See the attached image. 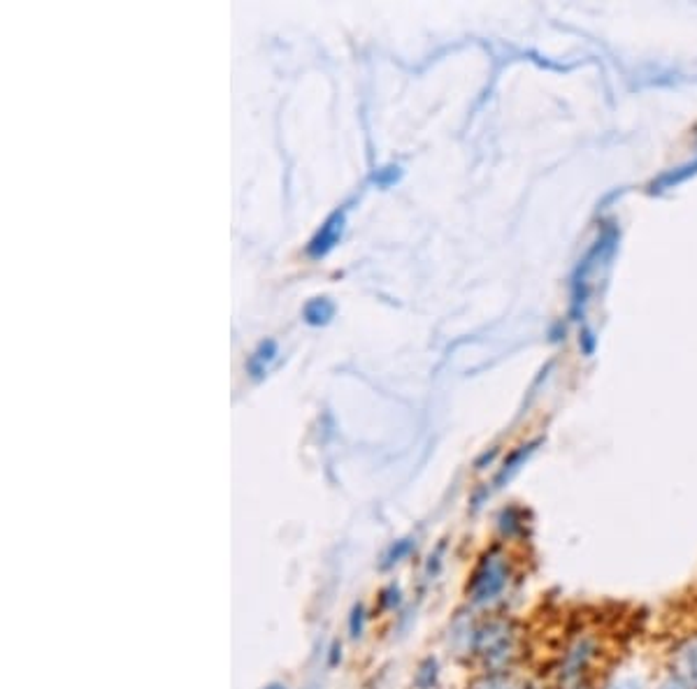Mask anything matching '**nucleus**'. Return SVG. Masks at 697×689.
<instances>
[{"mask_svg":"<svg viewBox=\"0 0 697 689\" xmlns=\"http://www.w3.org/2000/svg\"><path fill=\"white\" fill-rule=\"evenodd\" d=\"M523 650V631L510 618H488L469 631V653L484 672H514Z\"/></svg>","mask_w":697,"mask_h":689,"instance_id":"1","label":"nucleus"},{"mask_svg":"<svg viewBox=\"0 0 697 689\" xmlns=\"http://www.w3.org/2000/svg\"><path fill=\"white\" fill-rule=\"evenodd\" d=\"M605 639L593 627L572 629L562 639L554 662V680H595L605 662Z\"/></svg>","mask_w":697,"mask_h":689,"instance_id":"2","label":"nucleus"},{"mask_svg":"<svg viewBox=\"0 0 697 689\" xmlns=\"http://www.w3.org/2000/svg\"><path fill=\"white\" fill-rule=\"evenodd\" d=\"M514 579H516V569H514L512 554L502 546H493L481 554L477 567L473 569V573H469L465 597L469 606L488 608L498 604L507 592H510Z\"/></svg>","mask_w":697,"mask_h":689,"instance_id":"3","label":"nucleus"},{"mask_svg":"<svg viewBox=\"0 0 697 689\" xmlns=\"http://www.w3.org/2000/svg\"><path fill=\"white\" fill-rule=\"evenodd\" d=\"M670 672L697 689V631L674 643L670 653Z\"/></svg>","mask_w":697,"mask_h":689,"instance_id":"4","label":"nucleus"},{"mask_svg":"<svg viewBox=\"0 0 697 689\" xmlns=\"http://www.w3.org/2000/svg\"><path fill=\"white\" fill-rule=\"evenodd\" d=\"M345 221H347L345 212H335V214L322 225V230H318V233L314 235V240L310 242L307 256L322 258V256H326L328 252H333L335 244H340V240H342Z\"/></svg>","mask_w":697,"mask_h":689,"instance_id":"5","label":"nucleus"},{"mask_svg":"<svg viewBox=\"0 0 697 689\" xmlns=\"http://www.w3.org/2000/svg\"><path fill=\"white\" fill-rule=\"evenodd\" d=\"M533 685L514 672H484L469 682L467 689H531Z\"/></svg>","mask_w":697,"mask_h":689,"instance_id":"6","label":"nucleus"},{"mask_svg":"<svg viewBox=\"0 0 697 689\" xmlns=\"http://www.w3.org/2000/svg\"><path fill=\"white\" fill-rule=\"evenodd\" d=\"M597 689H653L647 678L632 672H616L597 685Z\"/></svg>","mask_w":697,"mask_h":689,"instance_id":"7","label":"nucleus"},{"mask_svg":"<svg viewBox=\"0 0 697 689\" xmlns=\"http://www.w3.org/2000/svg\"><path fill=\"white\" fill-rule=\"evenodd\" d=\"M275 355H277V343H275L272 339L263 341L260 347H258V351H256V353L249 358V362H247L249 374H252L254 378H260L263 374H266V365H268V362H270Z\"/></svg>","mask_w":697,"mask_h":689,"instance_id":"8","label":"nucleus"},{"mask_svg":"<svg viewBox=\"0 0 697 689\" xmlns=\"http://www.w3.org/2000/svg\"><path fill=\"white\" fill-rule=\"evenodd\" d=\"M335 314V306L328 297H316L305 306V320L310 325H326Z\"/></svg>","mask_w":697,"mask_h":689,"instance_id":"9","label":"nucleus"},{"mask_svg":"<svg viewBox=\"0 0 697 689\" xmlns=\"http://www.w3.org/2000/svg\"><path fill=\"white\" fill-rule=\"evenodd\" d=\"M417 682L423 689H430L432 685L438 682V662L435 659H426L417 674Z\"/></svg>","mask_w":697,"mask_h":689,"instance_id":"10","label":"nucleus"},{"mask_svg":"<svg viewBox=\"0 0 697 689\" xmlns=\"http://www.w3.org/2000/svg\"><path fill=\"white\" fill-rule=\"evenodd\" d=\"M411 548H414V541H411V539H403V541L395 544V546L388 550V554H386L384 567L388 569V567H393V564H398L400 560H405L407 554L411 552Z\"/></svg>","mask_w":697,"mask_h":689,"instance_id":"11","label":"nucleus"},{"mask_svg":"<svg viewBox=\"0 0 697 689\" xmlns=\"http://www.w3.org/2000/svg\"><path fill=\"white\" fill-rule=\"evenodd\" d=\"M653 689H693L684 678H679L676 674H667L665 678H661L655 682V687Z\"/></svg>","mask_w":697,"mask_h":689,"instance_id":"12","label":"nucleus"},{"mask_svg":"<svg viewBox=\"0 0 697 689\" xmlns=\"http://www.w3.org/2000/svg\"><path fill=\"white\" fill-rule=\"evenodd\" d=\"M549 689H597L595 680H554Z\"/></svg>","mask_w":697,"mask_h":689,"instance_id":"13","label":"nucleus"},{"mask_svg":"<svg viewBox=\"0 0 697 689\" xmlns=\"http://www.w3.org/2000/svg\"><path fill=\"white\" fill-rule=\"evenodd\" d=\"M363 606H356L353 612H351V622H349V631H351V639H358L363 631Z\"/></svg>","mask_w":697,"mask_h":689,"instance_id":"14","label":"nucleus"},{"mask_svg":"<svg viewBox=\"0 0 697 689\" xmlns=\"http://www.w3.org/2000/svg\"><path fill=\"white\" fill-rule=\"evenodd\" d=\"M268 689H284V687H281V685H270Z\"/></svg>","mask_w":697,"mask_h":689,"instance_id":"15","label":"nucleus"},{"mask_svg":"<svg viewBox=\"0 0 697 689\" xmlns=\"http://www.w3.org/2000/svg\"><path fill=\"white\" fill-rule=\"evenodd\" d=\"M531 689H537V687H535V685H533V687H531Z\"/></svg>","mask_w":697,"mask_h":689,"instance_id":"16","label":"nucleus"}]
</instances>
